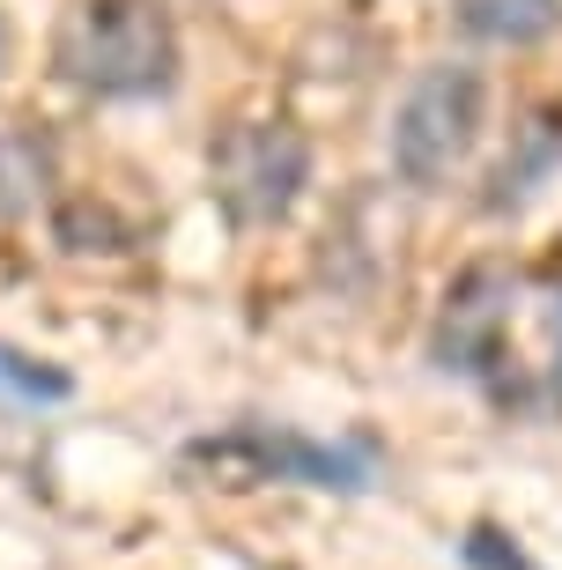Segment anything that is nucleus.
<instances>
[{"label":"nucleus","instance_id":"nucleus-1","mask_svg":"<svg viewBox=\"0 0 562 570\" xmlns=\"http://www.w3.org/2000/svg\"><path fill=\"white\" fill-rule=\"evenodd\" d=\"M178 22L164 0H75L52 30V75L97 105H141L178 89Z\"/></svg>","mask_w":562,"mask_h":570},{"label":"nucleus","instance_id":"nucleus-2","mask_svg":"<svg viewBox=\"0 0 562 570\" xmlns=\"http://www.w3.org/2000/svg\"><path fill=\"white\" fill-rule=\"evenodd\" d=\"M481 127H489V82H481V67H466V60L422 67L393 111V134H385L393 170L415 193H437L481 148Z\"/></svg>","mask_w":562,"mask_h":570},{"label":"nucleus","instance_id":"nucleus-3","mask_svg":"<svg viewBox=\"0 0 562 570\" xmlns=\"http://www.w3.org/2000/svg\"><path fill=\"white\" fill-rule=\"evenodd\" d=\"M208 178L215 200L237 230H274L289 223L304 186H312V134L282 127V119H252V127H229L208 148Z\"/></svg>","mask_w":562,"mask_h":570},{"label":"nucleus","instance_id":"nucleus-4","mask_svg":"<svg viewBox=\"0 0 562 570\" xmlns=\"http://www.w3.org/2000/svg\"><path fill=\"white\" fill-rule=\"evenodd\" d=\"M186 460L193 466H215L223 489L304 482V489H341V497H355V489L371 482V466L355 460V452L318 444V438H304V430H267V423H245V430H229V438H200Z\"/></svg>","mask_w":562,"mask_h":570},{"label":"nucleus","instance_id":"nucleus-5","mask_svg":"<svg viewBox=\"0 0 562 570\" xmlns=\"http://www.w3.org/2000/svg\"><path fill=\"white\" fill-rule=\"evenodd\" d=\"M503 326H511V267L496 259H474L466 275L444 289L437 334H430V356L437 371H459V379H481L503 348Z\"/></svg>","mask_w":562,"mask_h":570},{"label":"nucleus","instance_id":"nucleus-6","mask_svg":"<svg viewBox=\"0 0 562 570\" xmlns=\"http://www.w3.org/2000/svg\"><path fill=\"white\" fill-rule=\"evenodd\" d=\"M459 30L481 45H548L562 30V0H459Z\"/></svg>","mask_w":562,"mask_h":570},{"label":"nucleus","instance_id":"nucleus-7","mask_svg":"<svg viewBox=\"0 0 562 570\" xmlns=\"http://www.w3.org/2000/svg\"><path fill=\"white\" fill-rule=\"evenodd\" d=\"M38 170H45L38 134L8 127V134H0V208H8V215H16V208H30V186H38Z\"/></svg>","mask_w":562,"mask_h":570},{"label":"nucleus","instance_id":"nucleus-8","mask_svg":"<svg viewBox=\"0 0 562 570\" xmlns=\"http://www.w3.org/2000/svg\"><path fill=\"white\" fill-rule=\"evenodd\" d=\"M0 385L22 393V401H67V393H75V379H67L60 363L22 356V348H8V341H0Z\"/></svg>","mask_w":562,"mask_h":570},{"label":"nucleus","instance_id":"nucleus-9","mask_svg":"<svg viewBox=\"0 0 562 570\" xmlns=\"http://www.w3.org/2000/svg\"><path fill=\"white\" fill-rule=\"evenodd\" d=\"M548 385H555V401H562V289H555V363H548Z\"/></svg>","mask_w":562,"mask_h":570},{"label":"nucleus","instance_id":"nucleus-10","mask_svg":"<svg viewBox=\"0 0 562 570\" xmlns=\"http://www.w3.org/2000/svg\"><path fill=\"white\" fill-rule=\"evenodd\" d=\"M8 60H16V22L0 16V75H8Z\"/></svg>","mask_w":562,"mask_h":570}]
</instances>
